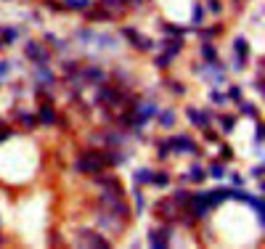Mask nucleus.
Returning <instances> with one entry per match:
<instances>
[{"label": "nucleus", "mask_w": 265, "mask_h": 249, "mask_svg": "<svg viewBox=\"0 0 265 249\" xmlns=\"http://www.w3.org/2000/svg\"><path fill=\"white\" fill-rule=\"evenodd\" d=\"M104 167H106V162L101 151H82V156L77 159V170L85 175H98V172H104Z\"/></svg>", "instance_id": "obj_1"}, {"label": "nucleus", "mask_w": 265, "mask_h": 249, "mask_svg": "<svg viewBox=\"0 0 265 249\" xmlns=\"http://www.w3.org/2000/svg\"><path fill=\"white\" fill-rule=\"evenodd\" d=\"M170 143V149L180 151V154H199V149H196V143L188 138V135H175V138L167 140Z\"/></svg>", "instance_id": "obj_2"}, {"label": "nucleus", "mask_w": 265, "mask_h": 249, "mask_svg": "<svg viewBox=\"0 0 265 249\" xmlns=\"http://www.w3.org/2000/svg\"><path fill=\"white\" fill-rule=\"evenodd\" d=\"M24 53H27V59L37 61V64H48V53H45V50H43V45H40V43H35V40H30V43H27Z\"/></svg>", "instance_id": "obj_3"}, {"label": "nucleus", "mask_w": 265, "mask_h": 249, "mask_svg": "<svg viewBox=\"0 0 265 249\" xmlns=\"http://www.w3.org/2000/svg\"><path fill=\"white\" fill-rule=\"evenodd\" d=\"M149 244L156 247V249H165L167 244H170V228H159V231H151L149 233Z\"/></svg>", "instance_id": "obj_4"}, {"label": "nucleus", "mask_w": 265, "mask_h": 249, "mask_svg": "<svg viewBox=\"0 0 265 249\" xmlns=\"http://www.w3.org/2000/svg\"><path fill=\"white\" fill-rule=\"evenodd\" d=\"M122 35H125L127 40H130L138 50H149V48H154V45H151V40H146L143 35H138V32L130 30V27H125V30H122Z\"/></svg>", "instance_id": "obj_5"}, {"label": "nucleus", "mask_w": 265, "mask_h": 249, "mask_svg": "<svg viewBox=\"0 0 265 249\" xmlns=\"http://www.w3.org/2000/svg\"><path fill=\"white\" fill-rule=\"evenodd\" d=\"M101 101H106V104H111V106H120L122 101H125V93H122L120 88H114V85H111V88L101 90Z\"/></svg>", "instance_id": "obj_6"}, {"label": "nucleus", "mask_w": 265, "mask_h": 249, "mask_svg": "<svg viewBox=\"0 0 265 249\" xmlns=\"http://www.w3.org/2000/svg\"><path fill=\"white\" fill-rule=\"evenodd\" d=\"M154 209H156V215H159L162 220H175V218H178V215H175V212H178V207L172 204V199L156 202V207H154Z\"/></svg>", "instance_id": "obj_7"}, {"label": "nucleus", "mask_w": 265, "mask_h": 249, "mask_svg": "<svg viewBox=\"0 0 265 249\" xmlns=\"http://www.w3.org/2000/svg\"><path fill=\"white\" fill-rule=\"evenodd\" d=\"M234 50H236V69H241V64L249 59V45H247L244 37H239V40L234 43Z\"/></svg>", "instance_id": "obj_8"}, {"label": "nucleus", "mask_w": 265, "mask_h": 249, "mask_svg": "<svg viewBox=\"0 0 265 249\" xmlns=\"http://www.w3.org/2000/svg\"><path fill=\"white\" fill-rule=\"evenodd\" d=\"M188 120L196 124V127H210V114H204L202 109H188Z\"/></svg>", "instance_id": "obj_9"}, {"label": "nucleus", "mask_w": 265, "mask_h": 249, "mask_svg": "<svg viewBox=\"0 0 265 249\" xmlns=\"http://www.w3.org/2000/svg\"><path fill=\"white\" fill-rule=\"evenodd\" d=\"M37 120H40L43 124H53L56 122V109L50 104H43L40 111H37Z\"/></svg>", "instance_id": "obj_10"}, {"label": "nucleus", "mask_w": 265, "mask_h": 249, "mask_svg": "<svg viewBox=\"0 0 265 249\" xmlns=\"http://www.w3.org/2000/svg\"><path fill=\"white\" fill-rule=\"evenodd\" d=\"M207 199H210V207H218V204H223L225 199H231V191H228V188H220V191H207Z\"/></svg>", "instance_id": "obj_11"}, {"label": "nucleus", "mask_w": 265, "mask_h": 249, "mask_svg": "<svg viewBox=\"0 0 265 249\" xmlns=\"http://www.w3.org/2000/svg\"><path fill=\"white\" fill-rule=\"evenodd\" d=\"M85 236V241L82 244H88V247H98V249H106L109 247V241L106 239H98V233H82Z\"/></svg>", "instance_id": "obj_12"}, {"label": "nucleus", "mask_w": 265, "mask_h": 249, "mask_svg": "<svg viewBox=\"0 0 265 249\" xmlns=\"http://www.w3.org/2000/svg\"><path fill=\"white\" fill-rule=\"evenodd\" d=\"M188 191H183V188H178L175 191V194H172V204H175V207H186V204H188Z\"/></svg>", "instance_id": "obj_13"}, {"label": "nucleus", "mask_w": 265, "mask_h": 249, "mask_svg": "<svg viewBox=\"0 0 265 249\" xmlns=\"http://www.w3.org/2000/svg\"><path fill=\"white\" fill-rule=\"evenodd\" d=\"M16 35H19V30H16V27H0V37H3L8 45L16 40Z\"/></svg>", "instance_id": "obj_14"}, {"label": "nucleus", "mask_w": 265, "mask_h": 249, "mask_svg": "<svg viewBox=\"0 0 265 249\" xmlns=\"http://www.w3.org/2000/svg\"><path fill=\"white\" fill-rule=\"evenodd\" d=\"M125 3H127V0H101V5H104L109 14H111V11H122V8H125Z\"/></svg>", "instance_id": "obj_15"}, {"label": "nucleus", "mask_w": 265, "mask_h": 249, "mask_svg": "<svg viewBox=\"0 0 265 249\" xmlns=\"http://www.w3.org/2000/svg\"><path fill=\"white\" fill-rule=\"evenodd\" d=\"M180 48H183V40H180V37H178V40H167V43H165V50H167L170 56L180 53Z\"/></svg>", "instance_id": "obj_16"}, {"label": "nucleus", "mask_w": 265, "mask_h": 249, "mask_svg": "<svg viewBox=\"0 0 265 249\" xmlns=\"http://www.w3.org/2000/svg\"><path fill=\"white\" fill-rule=\"evenodd\" d=\"M82 77H85V80H93V82H101V80H104V72L93 66V69H85V72H82Z\"/></svg>", "instance_id": "obj_17"}, {"label": "nucleus", "mask_w": 265, "mask_h": 249, "mask_svg": "<svg viewBox=\"0 0 265 249\" xmlns=\"http://www.w3.org/2000/svg\"><path fill=\"white\" fill-rule=\"evenodd\" d=\"M149 183H154V186H167V183H170V178H167V172H151Z\"/></svg>", "instance_id": "obj_18"}, {"label": "nucleus", "mask_w": 265, "mask_h": 249, "mask_svg": "<svg viewBox=\"0 0 265 249\" xmlns=\"http://www.w3.org/2000/svg\"><path fill=\"white\" fill-rule=\"evenodd\" d=\"M202 56H204V59L210 61V64H212V61H218V53H215V48H212L210 43H204V45H202Z\"/></svg>", "instance_id": "obj_19"}, {"label": "nucleus", "mask_w": 265, "mask_h": 249, "mask_svg": "<svg viewBox=\"0 0 265 249\" xmlns=\"http://www.w3.org/2000/svg\"><path fill=\"white\" fill-rule=\"evenodd\" d=\"M37 80H40V82H48V85H53V75H50V69H45V66L40 64V69H37Z\"/></svg>", "instance_id": "obj_20"}, {"label": "nucleus", "mask_w": 265, "mask_h": 249, "mask_svg": "<svg viewBox=\"0 0 265 249\" xmlns=\"http://www.w3.org/2000/svg\"><path fill=\"white\" fill-rule=\"evenodd\" d=\"M188 178H191V180H196V183H202V180L207 178V172H204L202 167H191V170H188Z\"/></svg>", "instance_id": "obj_21"}, {"label": "nucleus", "mask_w": 265, "mask_h": 249, "mask_svg": "<svg viewBox=\"0 0 265 249\" xmlns=\"http://www.w3.org/2000/svg\"><path fill=\"white\" fill-rule=\"evenodd\" d=\"M19 120H21V124H27V127H35L37 124V120L32 114H24V111H19Z\"/></svg>", "instance_id": "obj_22"}, {"label": "nucleus", "mask_w": 265, "mask_h": 249, "mask_svg": "<svg viewBox=\"0 0 265 249\" xmlns=\"http://www.w3.org/2000/svg\"><path fill=\"white\" fill-rule=\"evenodd\" d=\"M210 175H212V178H223V175H225V167L220 165V162H215V165L210 167Z\"/></svg>", "instance_id": "obj_23"}, {"label": "nucleus", "mask_w": 265, "mask_h": 249, "mask_svg": "<svg viewBox=\"0 0 265 249\" xmlns=\"http://www.w3.org/2000/svg\"><path fill=\"white\" fill-rule=\"evenodd\" d=\"M159 120H162V124H165V127H170V124L175 122V111H172V109H170V111H165V114H162Z\"/></svg>", "instance_id": "obj_24"}, {"label": "nucleus", "mask_w": 265, "mask_h": 249, "mask_svg": "<svg viewBox=\"0 0 265 249\" xmlns=\"http://www.w3.org/2000/svg\"><path fill=\"white\" fill-rule=\"evenodd\" d=\"M149 178H151L149 170H138V172H135V183H149Z\"/></svg>", "instance_id": "obj_25"}, {"label": "nucleus", "mask_w": 265, "mask_h": 249, "mask_svg": "<svg viewBox=\"0 0 265 249\" xmlns=\"http://www.w3.org/2000/svg\"><path fill=\"white\" fill-rule=\"evenodd\" d=\"M85 5H88V0H66L64 8H75V11H80V8H85Z\"/></svg>", "instance_id": "obj_26"}, {"label": "nucleus", "mask_w": 265, "mask_h": 249, "mask_svg": "<svg viewBox=\"0 0 265 249\" xmlns=\"http://www.w3.org/2000/svg\"><path fill=\"white\" fill-rule=\"evenodd\" d=\"M202 16H204V8H202V5H194V24L196 27L202 24Z\"/></svg>", "instance_id": "obj_27"}, {"label": "nucleus", "mask_w": 265, "mask_h": 249, "mask_svg": "<svg viewBox=\"0 0 265 249\" xmlns=\"http://www.w3.org/2000/svg\"><path fill=\"white\" fill-rule=\"evenodd\" d=\"M170 90H172V93H175V95H183V93H186V88H183V82H175V80H172V82H170Z\"/></svg>", "instance_id": "obj_28"}, {"label": "nucleus", "mask_w": 265, "mask_h": 249, "mask_svg": "<svg viewBox=\"0 0 265 249\" xmlns=\"http://www.w3.org/2000/svg\"><path fill=\"white\" fill-rule=\"evenodd\" d=\"M45 40H48L50 45H53L56 50H64V45H61V40H59V37H53V35H45Z\"/></svg>", "instance_id": "obj_29"}, {"label": "nucleus", "mask_w": 265, "mask_h": 249, "mask_svg": "<svg viewBox=\"0 0 265 249\" xmlns=\"http://www.w3.org/2000/svg\"><path fill=\"white\" fill-rule=\"evenodd\" d=\"M170 61H172V56H170V53H165V56H159V59H156V66H162V69H165V66L170 64Z\"/></svg>", "instance_id": "obj_30"}, {"label": "nucleus", "mask_w": 265, "mask_h": 249, "mask_svg": "<svg viewBox=\"0 0 265 249\" xmlns=\"http://www.w3.org/2000/svg\"><path fill=\"white\" fill-rule=\"evenodd\" d=\"M64 72H66V75H77L80 69H77V64H75V61H66V64H64Z\"/></svg>", "instance_id": "obj_31"}, {"label": "nucleus", "mask_w": 265, "mask_h": 249, "mask_svg": "<svg viewBox=\"0 0 265 249\" xmlns=\"http://www.w3.org/2000/svg\"><path fill=\"white\" fill-rule=\"evenodd\" d=\"M241 111H244L247 117H257V111H255V106H252V104H241Z\"/></svg>", "instance_id": "obj_32"}, {"label": "nucleus", "mask_w": 265, "mask_h": 249, "mask_svg": "<svg viewBox=\"0 0 265 249\" xmlns=\"http://www.w3.org/2000/svg\"><path fill=\"white\" fill-rule=\"evenodd\" d=\"M210 101H212V104H223L225 95H223V93H218V90H212V93H210Z\"/></svg>", "instance_id": "obj_33"}, {"label": "nucleus", "mask_w": 265, "mask_h": 249, "mask_svg": "<svg viewBox=\"0 0 265 249\" xmlns=\"http://www.w3.org/2000/svg\"><path fill=\"white\" fill-rule=\"evenodd\" d=\"M8 72H11V64H8V61H0V80L8 77Z\"/></svg>", "instance_id": "obj_34"}, {"label": "nucleus", "mask_w": 265, "mask_h": 249, "mask_svg": "<svg viewBox=\"0 0 265 249\" xmlns=\"http://www.w3.org/2000/svg\"><path fill=\"white\" fill-rule=\"evenodd\" d=\"M212 35H220V27H210V30H202V37H212Z\"/></svg>", "instance_id": "obj_35"}, {"label": "nucleus", "mask_w": 265, "mask_h": 249, "mask_svg": "<svg viewBox=\"0 0 265 249\" xmlns=\"http://www.w3.org/2000/svg\"><path fill=\"white\" fill-rule=\"evenodd\" d=\"M11 133H14V130H11V127H3V122H0V140L11 138Z\"/></svg>", "instance_id": "obj_36"}, {"label": "nucleus", "mask_w": 265, "mask_h": 249, "mask_svg": "<svg viewBox=\"0 0 265 249\" xmlns=\"http://www.w3.org/2000/svg\"><path fill=\"white\" fill-rule=\"evenodd\" d=\"M165 32H167V35H178V37L183 35V30H180V27H170V24L165 27Z\"/></svg>", "instance_id": "obj_37"}, {"label": "nucleus", "mask_w": 265, "mask_h": 249, "mask_svg": "<svg viewBox=\"0 0 265 249\" xmlns=\"http://www.w3.org/2000/svg\"><path fill=\"white\" fill-rule=\"evenodd\" d=\"M220 124L225 130H231V127H234V117H220Z\"/></svg>", "instance_id": "obj_38"}, {"label": "nucleus", "mask_w": 265, "mask_h": 249, "mask_svg": "<svg viewBox=\"0 0 265 249\" xmlns=\"http://www.w3.org/2000/svg\"><path fill=\"white\" fill-rule=\"evenodd\" d=\"M133 194H135V204H138V209H143V196H140V188H135Z\"/></svg>", "instance_id": "obj_39"}, {"label": "nucleus", "mask_w": 265, "mask_h": 249, "mask_svg": "<svg viewBox=\"0 0 265 249\" xmlns=\"http://www.w3.org/2000/svg\"><path fill=\"white\" fill-rule=\"evenodd\" d=\"M231 98H234V101H241V88H231Z\"/></svg>", "instance_id": "obj_40"}, {"label": "nucleus", "mask_w": 265, "mask_h": 249, "mask_svg": "<svg viewBox=\"0 0 265 249\" xmlns=\"http://www.w3.org/2000/svg\"><path fill=\"white\" fill-rule=\"evenodd\" d=\"M263 130H265L263 124H257V133H255V143H263V135H265Z\"/></svg>", "instance_id": "obj_41"}, {"label": "nucleus", "mask_w": 265, "mask_h": 249, "mask_svg": "<svg viewBox=\"0 0 265 249\" xmlns=\"http://www.w3.org/2000/svg\"><path fill=\"white\" fill-rule=\"evenodd\" d=\"M204 130H207V133H204V135H207V140H220V138H218V133H212L210 127H204Z\"/></svg>", "instance_id": "obj_42"}, {"label": "nucleus", "mask_w": 265, "mask_h": 249, "mask_svg": "<svg viewBox=\"0 0 265 249\" xmlns=\"http://www.w3.org/2000/svg\"><path fill=\"white\" fill-rule=\"evenodd\" d=\"M220 151H223V159H231V149H228V146H220Z\"/></svg>", "instance_id": "obj_43"}, {"label": "nucleus", "mask_w": 265, "mask_h": 249, "mask_svg": "<svg viewBox=\"0 0 265 249\" xmlns=\"http://www.w3.org/2000/svg\"><path fill=\"white\" fill-rule=\"evenodd\" d=\"M210 11H220V3H218V0H210Z\"/></svg>", "instance_id": "obj_44"}, {"label": "nucleus", "mask_w": 265, "mask_h": 249, "mask_svg": "<svg viewBox=\"0 0 265 249\" xmlns=\"http://www.w3.org/2000/svg\"><path fill=\"white\" fill-rule=\"evenodd\" d=\"M0 241H3V236H0Z\"/></svg>", "instance_id": "obj_45"}]
</instances>
